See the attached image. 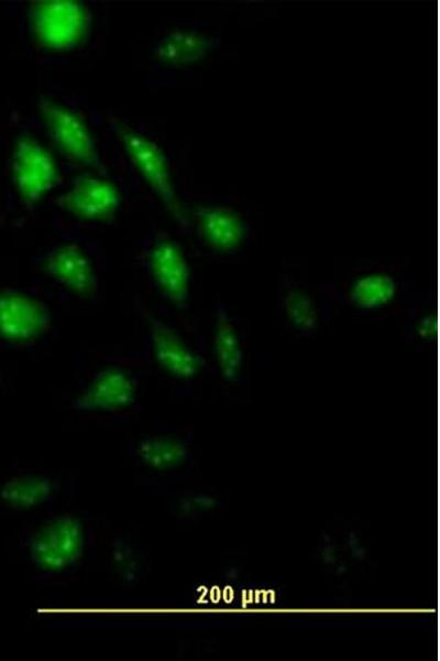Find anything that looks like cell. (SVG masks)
<instances>
[{
  "label": "cell",
  "instance_id": "1",
  "mask_svg": "<svg viewBox=\"0 0 440 661\" xmlns=\"http://www.w3.org/2000/svg\"><path fill=\"white\" fill-rule=\"evenodd\" d=\"M87 534L85 523L75 514L45 517L25 530L22 540L23 557L40 575L66 574L85 559Z\"/></svg>",
  "mask_w": 440,
  "mask_h": 661
},
{
  "label": "cell",
  "instance_id": "2",
  "mask_svg": "<svg viewBox=\"0 0 440 661\" xmlns=\"http://www.w3.org/2000/svg\"><path fill=\"white\" fill-rule=\"evenodd\" d=\"M146 273L156 292L184 312L191 297V267L183 248L168 238L157 239L145 254Z\"/></svg>",
  "mask_w": 440,
  "mask_h": 661
},
{
  "label": "cell",
  "instance_id": "3",
  "mask_svg": "<svg viewBox=\"0 0 440 661\" xmlns=\"http://www.w3.org/2000/svg\"><path fill=\"white\" fill-rule=\"evenodd\" d=\"M29 15L36 40L52 50L74 47L82 39L87 28L84 6L73 0L35 2Z\"/></svg>",
  "mask_w": 440,
  "mask_h": 661
},
{
  "label": "cell",
  "instance_id": "4",
  "mask_svg": "<svg viewBox=\"0 0 440 661\" xmlns=\"http://www.w3.org/2000/svg\"><path fill=\"white\" fill-rule=\"evenodd\" d=\"M333 293L305 281L284 278L278 286V311L283 325L293 335L310 336L321 327L329 313Z\"/></svg>",
  "mask_w": 440,
  "mask_h": 661
},
{
  "label": "cell",
  "instance_id": "5",
  "mask_svg": "<svg viewBox=\"0 0 440 661\" xmlns=\"http://www.w3.org/2000/svg\"><path fill=\"white\" fill-rule=\"evenodd\" d=\"M402 292V278L395 270L374 266L354 269L334 295L355 311L371 312L392 306Z\"/></svg>",
  "mask_w": 440,
  "mask_h": 661
},
{
  "label": "cell",
  "instance_id": "6",
  "mask_svg": "<svg viewBox=\"0 0 440 661\" xmlns=\"http://www.w3.org/2000/svg\"><path fill=\"white\" fill-rule=\"evenodd\" d=\"M51 325V311L43 301L18 289L0 290V340L28 343L47 333Z\"/></svg>",
  "mask_w": 440,
  "mask_h": 661
},
{
  "label": "cell",
  "instance_id": "7",
  "mask_svg": "<svg viewBox=\"0 0 440 661\" xmlns=\"http://www.w3.org/2000/svg\"><path fill=\"white\" fill-rule=\"evenodd\" d=\"M40 111L53 142L64 155L87 166L101 165L90 132L75 112L50 99L41 100Z\"/></svg>",
  "mask_w": 440,
  "mask_h": 661
},
{
  "label": "cell",
  "instance_id": "8",
  "mask_svg": "<svg viewBox=\"0 0 440 661\" xmlns=\"http://www.w3.org/2000/svg\"><path fill=\"white\" fill-rule=\"evenodd\" d=\"M12 173L19 196L34 204L57 182V169L52 155L35 140L23 137L14 145Z\"/></svg>",
  "mask_w": 440,
  "mask_h": 661
},
{
  "label": "cell",
  "instance_id": "9",
  "mask_svg": "<svg viewBox=\"0 0 440 661\" xmlns=\"http://www.w3.org/2000/svg\"><path fill=\"white\" fill-rule=\"evenodd\" d=\"M136 397L134 376L123 368L108 367L96 372L69 405L78 412H114L133 405Z\"/></svg>",
  "mask_w": 440,
  "mask_h": 661
},
{
  "label": "cell",
  "instance_id": "10",
  "mask_svg": "<svg viewBox=\"0 0 440 661\" xmlns=\"http://www.w3.org/2000/svg\"><path fill=\"white\" fill-rule=\"evenodd\" d=\"M118 136L138 172L166 206L179 216V204L162 150L146 137L127 127H118Z\"/></svg>",
  "mask_w": 440,
  "mask_h": 661
},
{
  "label": "cell",
  "instance_id": "11",
  "mask_svg": "<svg viewBox=\"0 0 440 661\" xmlns=\"http://www.w3.org/2000/svg\"><path fill=\"white\" fill-rule=\"evenodd\" d=\"M147 337L156 364L178 380L196 378L204 367L202 357L191 349L167 323L148 316Z\"/></svg>",
  "mask_w": 440,
  "mask_h": 661
},
{
  "label": "cell",
  "instance_id": "12",
  "mask_svg": "<svg viewBox=\"0 0 440 661\" xmlns=\"http://www.w3.org/2000/svg\"><path fill=\"white\" fill-rule=\"evenodd\" d=\"M42 268L54 282L80 297H92L98 291L94 264L76 243L51 248L43 257Z\"/></svg>",
  "mask_w": 440,
  "mask_h": 661
},
{
  "label": "cell",
  "instance_id": "13",
  "mask_svg": "<svg viewBox=\"0 0 440 661\" xmlns=\"http://www.w3.org/2000/svg\"><path fill=\"white\" fill-rule=\"evenodd\" d=\"M212 350L224 381H241L246 367L245 336L238 318L224 305L213 310Z\"/></svg>",
  "mask_w": 440,
  "mask_h": 661
},
{
  "label": "cell",
  "instance_id": "14",
  "mask_svg": "<svg viewBox=\"0 0 440 661\" xmlns=\"http://www.w3.org/2000/svg\"><path fill=\"white\" fill-rule=\"evenodd\" d=\"M196 230L210 250L229 253L239 250L248 240L249 224L239 213L220 206H201L194 212Z\"/></svg>",
  "mask_w": 440,
  "mask_h": 661
},
{
  "label": "cell",
  "instance_id": "15",
  "mask_svg": "<svg viewBox=\"0 0 440 661\" xmlns=\"http://www.w3.org/2000/svg\"><path fill=\"white\" fill-rule=\"evenodd\" d=\"M58 204L78 218L102 220L116 213L120 194L108 181L88 175L78 176L68 191L59 196Z\"/></svg>",
  "mask_w": 440,
  "mask_h": 661
},
{
  "label": "cell",
  "instance_id": "16",
  "mask_svg": "<svg viewBox=\"0 0 440 661\" xmlns=\"http://www.w3.org/2000/svg\"><path fill=\"white\" fill-rule=\"evenodd\" d=\"M61 491V480L46 472H24L0 485V503L14 511L47 506Z\"/></svg>",
  "mask_w": 440,
  "mask_h": 661
},
{
  "label": "cell",
  "instance_id": "17",
  "mask_svg": "<svg viewBox=\"0 0 440 661\" xmlns=\"http://www.w3.org/2000/svg\"><path fill=\"white\" fill-rule=\"evenodd\" d=\"M129 453L148 472L163 475L177 472L190 458L188 441L161 434L139 436L131 442Z\"/></svg>",
  "mask_w": 440,
  "mask_h": 661
},
{
  "label": "cell",
  "instance_id": "18",
  "mask_svg": "<svg viewBox=\"0 0 440 661\" xmlns=\"http://www.w3.org/2000/svg\"><path fill=\"white\" fill-rule=\"evenodd\" d=\"M147 561L145 551L127 535H116L108 543L107 571L117 584L132 586L139 583L146 574Z\"/></svg>",
  "mask_w": 440,
  "mask_h": 661
},
{
  "label": "cell",
  "instance_id": "19",
  "mask_svg": "<svg viewBox=\"0 0 440 661\" xmlns=\"http://www.w3.org/2000/svg\"><path fill=\"white\" fill-rule=\"evenodd\" d=\"M212 40L194 31H174L166 34L156 47V56L173 66L188 65L206 55Z\"/></svg>",
  "mask_w": 440,
  "mask_h": 661
},
{
  "label": "cell",
  "instance_id": "20",
  "mask_svg": "<svg viewBox=\"0 0 440 661\" xmlns=\"http://www.w3.org/2000/svg\"><path fill=\"white\" fill-rule=\"evenodd\" d=\"M436 314L430 307H420L414 311L406 325L408 338L414 343L426 344L436 335Z\"/></svg>",
  "mask_w": 440,
  "mask_h": 661
}]
</instances>
